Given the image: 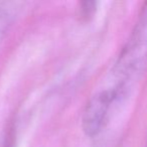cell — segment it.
Listing matches in <instances>:
<instances>
[{"mask_svg": "<svg viewBox=\"0 0 147 147\" xmlns=\"http://www.w3.org/2000/svg\"><path fill=\"white\" fill-rule=\"evenodd\" d=\"M147 74V2L141 8L130 35L99 88L115 110Z\"/></svg>", "mask_w": 147, "mask_h": 147, "instance_id": "1", "label": "cell"}, {"mask_svg": "<svg viewBox=\"0 0 147 147\" xmlns=\"http://www.w3.org/2000/svg\"><path fill=\"white\" fill-rule=\"evenodd\" d=\"M11 11L9 8V4L4 2H0V41L5 34L8 25L11 21Z\"/></svg>", "mask_w": 147, "mask_h": 147, "instance_id": "2", "label": "cell"}, {"mask_svg": "<svg viewBox=\"0 0 147 147\" xmlns=\"http://www.w3.org/2000/svg\"><path fill=\"white\" fill-rule=\"evenodd\" d=\"M96 2L92 1H86L80 4V18L88 19L89 17H92L96 10Z\"/></svg>", "mask_w": 147, "mask_h": 147, "instance_id": "3", "label": "cell"}, {"mask_svg": "<svg viewBox=\"0 0 147 147\" xmlns=\"http://www.w3.org/2000/svg\"><path fill=\"white\" fill-rule=\"evenodd\" d=\"M4 147H10V144H9V142H7V143H6V145H5Z\"/></svg>", "mask_w": 147, "mask_h": 147, "instance_id": "4", "label": "cell"}, {"mask_svg": "<svg viewBox=\"0 0 147 147\" xmlns=\"http://www.w3.org/2000/svg\"><path fill=\"white\" fill-rule=\"evenodd\" d=\"M146 147H147V143H146Z\"/></svg>", "mask_w": 147, "mask_h": 147, "instance_id": "5", "label": "cell"}]
</instances>
